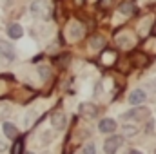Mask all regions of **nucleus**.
I'll return each mask as SVG.
<instances>
[{"mask_svg":"<svg viewBox=\"0 0 156 154\" xmlns=\"http://www.w3.org/2000/svg\"><path fill=\"white\" fill-rule=\"evenodd\" d=\"M31 13L35 16H38V18H47L49 13H51V9H49V5H47L45 0H35L31 4Z\"/></svg>","mask_w":156,"mask_h":154,"instance_id":"obj_1","label":"nucleus"},{"mask_svg":"<svg viewBox=\"0 0 156 154\" xmlns=\"http://www.w3.org/2000/svg\"><path fill=\"white\" fill-rule=\"evenodd\" d=\"M122 136H111V138H107L105 140V143H104V151L105 154H115L118 151V147L122 145Z\"/></svg>","mask_w":156,"mask_h":154,"instance_id":"obj_2","label":"nucleus"},{"mask_svg":"<svg viewBox=\"0 0 156 154\" xmlns=\"http://www.w3.org/2000/svg\"><path fill=\"white\" fill-rule=\"evenodd\" d=\"M0 56H4L7 60H13L15 58V47L11 45V42L0 40Z\"/></svg>","mask_w":156,"mask_h":154,"instance_id":"obj_3","label":"nucleus"},{"mask_svg":"<svg viewBox=\"0 0 156 154\" xmlns=\"http://www.w3.org/2000/svg\"><path fill=\"white\" fill-rule=\"evenodd\" d=\"M118 11H120L122 15H125V16H131V15L136 13V4H134L133 0H123V2L118 5Z\"/></svg>","mask_w":156,"mask_h":154,"instance_id":"obj_4","label":"nucleus"},{"mask_svg":"<svg viewBox=\"0 0 156 154\" xmlns=\"http://www.w3.org/2000/svg\"><path fill=\"white\" fill-rule=\"evenodd\" d=\"M147 116H149V109L140 107V109H133V111L125 113L122 118H123V120H131V118H134V120H142V118H147Z\"/></svg>","mask_w":156,"mask_h":154,"instance_id":"obj_5","label":"nucleus"},{"mask_svg":"<svg viewBox=\"0 0 156 154\" xmlns=\"http://www.w3.org/2000/svg\"><path fill=\"white\" fill-rule=\"evenodd\" d=\"M80 114H83V116H87V118H94V116L98 114V107L96 105H93V103H80Z\"/></svg>","mask_w":156,"mask_h":154,"instance_id":"obj_6","label":"nucleus"},{"mask_svg":"<svg viewBox=\"0 0 156 154\" xmlns=\"http://www.w3.org/2000/svg\"><path fill=\"white\" fill-rule=\"evenodd\" d=\"M22 35H24V29H22L20 24H9L7 26V37L9 38L18 40V38H22Z\"/></svg>","mask_w":156,"mask_h":154,"instance_id":"obj_7","label":"nucleus"},{"mask_svg":"<svg viewBox=\"0 0 156 154\" xmlns=\"http://www.w3.org/2000/svg\"><path fill=\"white\" fill-rule=\"evenodd\" d=\"M83 33H85V29H83V26H82V24L73 22V24L69 26V37H71L73 40L82 38V37H83Z\"/></svg>","mask_w":156,"mask_h":154,"instance_id":"obj_8","label":"nucleus"},{"mask_svg":"<svg viewBox=\"0 0 156 154\" xmlns=\"http://www.w3.org/2000/svg\"><path fill=\"white\" fill-rule=\"evenodd\" d=\"M145 93L142 91V89H136V91H133L131 94H129V102L133 103V105H140V103H144L145 102Z\"/></svg>","mask_w":156,"mask_h":154,"instance_id":"obj_9","label":"nucleus"},{"mask_svg":"<svg viewBox=\"0 0 156 154\" xmlns=\"http://www.w3.org/2000/svg\"><path fill=\"white\" fill-rule=\"evenodd\" d=\"M51 123L55 125V129H64V127H66V114L60 113V111L53 113V116H51Z\"/></svg>","mask_w":156,"mask_h":154,"instance_id":"obj_10","label":"nucleus"},{"mask_svg":"<svg viewBox=\"0 0 156 154\" xmlns=\"http://www.w3.org/2000/svg\"><path fill=\"white\" fill-rule=\"evenodd\" d=\"M98 129H100V132H113V131L116 129V121L111 120V118H105V120L100 121Z\"/></svg>","mask_w":156,"mask_h":154,"instance_id":"obj_11","label":"nucleus"},{"mask_svg":"<svg viewBox=\"0 0 156 154\" xmlns=\"http://www.w3.org/2000/svg\"><path fill=\"white\" fill-rule=\"evenodd\" d=\"M2 129H4V134H5L7 138H11V140H15V138L18 136V129H16L13 123H7V121H5V123L2 125Z\"/></svg>","mask_w":156,"mask_h":154,"instance_id":"obj_12","label":"nucleus"},{"mask_svg":"<svg viewBox=\"0 0 156 154\" xmlns=\"http://www.w3.org/2000/svg\"><path fill=\"white\" fill-rule=\"evenodd\" d=\"M104 45H105V38L100 37V35H94V37H91V40H89V47L91 49H102Z\"/></svg>","mask_w":156,"mask_h":154,"instance_id":"obj_13","label":"nucleus"},{"mask_svg":"<svg viewBox=\"0 0 156 154\" xmlns=\"http://www.w3.org/2000/svg\"><path fill=\"white\" fill-rule=\"evenodd\" d=\"M147 62H149V58H147V54H144V53H136V54L133 56V64H134L136 67H145Z\"/></svg>","mask_w":156,"mask_h":154,"instance_id":"obj_14","label":"nucleus"},{"mask_svg":"<svg viewBox=\"0 0 156 154\" xmlns=\"http://www.w3.org/2000/svg\"><path fill=\"white\" fill-rule=\"evenodd\" d=\"M115 60H116V53H115V51H104V54H102V62H104L105 65H113Z\"/></svg>","mask_w":156,"mask_h":154,"instance_id":"obj_15","label":"nucleus"},{"mask_svg":"<svg viewBox=\"0 0 156 154\" xmlns=\"http://www.w3.org/2000/svg\"><path fill=\"white\" fill-rule=\"evenodd\" d=\"M122 132H123L125 136H133V134L138 132V129H136V125H123V127H122Z\"/></svg>","mask_w":156,"mask_h":154,"instance_id":"obj_16","label":"nucleus"},{"mask_svg":"<svg viewBox=\"0 0 156 154\" xmlns=\"http://www.w3.org/2000/svg\"><path fill=\"white\" fill-rule=\"evenodd\" d=\"M22 147H24V143L22 142H16L13 145V149H11V154H22Z\"/></svg>","mask_w":156,"mask_h":154,"instance_id":"obj_17","label":"nucleus"},{"mask_svg":"<svg viewBox=\"0 0 156 154\" xmlns=\"http://www.w3.org/2000/svg\"><path fill=\"white\" fill-rule=\"evenodd\" d=\"M83 154H96V147H94V143H87V145L83 147Z\"/></svg>","mask_w":156,"mask_h":154,"instance_id":"obj_18","label":"nucleus"},{"mask_svg":"<svg viewBox=\"0 0 156 154\" xmlns=\"http://www.w3.org/2000/svg\"><path fill=\"white\" fill-rule=\"evenodd\" d=\"M42 138H44V140H42V143L45 145L47 142H51V138H53V134H51V132H44V134H42Z\"/></svg>","mask_w":156,"mask_h":154,"instance_id":"obj_19","label":"nucleus"},{"mask_svg":"<svg viewBox=\"0 0 156 154\" xmlns=\"http://www.w3.org/2000/svg\"><path fill=\"white\" fill-rule=\"evenodd\" d=\"M38 71H40V75H42V78H44V80L49 76V71H47V67H44V65H42V67H38Z\"/></svg>","mask_w":156,"mask_h":154,"instance_id":"obj_20","label":"nucleus"},{"mask_svg":"<svg viewBox=\"0 0 156 154\" xmlns=\"http://www.w3.org/2000/svg\"><path fill=\"white\" fill-rule=\"evenodd\" d=\"M113 2H115V0H100L98 5H100V7H105V5H111Z\"/></svg>","mask_w":156,"mask_h":154,"instance_id":"obj_21","label":"nucleus"},{"mask_svg":"<svg viewBox=\"0 0 156 154\" xmlns=\"http://www.w3.org/2000/svg\"><path fill=\"white\" fill-rule=\"evenodd\" d=\"M153 129H154V121H153V120H151V121H149V123H147V132H151V131H153Z\"/></svg>","mask_w":156,"mask_h":154,"instance_id":"obj_22","label":"nucleus"},{"mask_svg":"<svg viewBox=\"0 0 156 154\" xmlns=\"http://www.w3.org/2000/svg\"><path fill=\"white\" fill-rule=\"evenodd\" d=\"M151 35H153V37H156V22L153 24V29H151Z\"/></svg>","mask_w":156,"mask_h":154,"instance_id":"obj_23","label":"nucleus"},{"mask_svg":"<svg viewBox=\"0 0 156 154\" xmlns=\"http://www.w3.org/2000/svg\"><path fill=\"white\" fill-rule=\"evenodd\" d=\"M129 154H142V152H140V151H131Z\"/></svg>","mask_w":156,"mask_h":154,"instance_id":"obj_24","label":"nucleus"},{"mask_svg":"<svg viewBox=\"0 0 156 154\" xmlns=\"http://www.w3.org/2000/svg\"><path fill=\"white\" fill-rule=\"evenodd\" d=\"M75 2H76L78 5H82V4H83V0H75Z\"/></svg>","mask_w":156,"mask_h":154,"instance_id":"obj_25","label":"nucleus"},{"mask_svg":"<svg viewBox=\"0 0 156 154\" xmlns=\"http://www.w3.org/2000/svg\"><path fill=\"white\" fill-rule=\"evenodd\" d=\"M26 154H33V152H26Z\"/></svg>","mask_w":156,"mask_h":154,"instance_id":"obj_26","label":"nucleus"}]
</instances>
